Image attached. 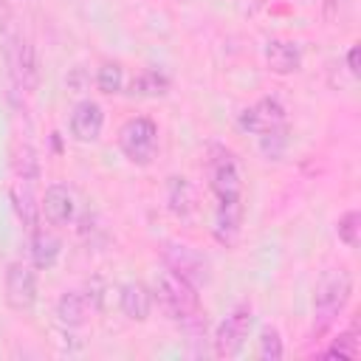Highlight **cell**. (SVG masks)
Instances as JSON below:
<instances>
[{
    "label": "cell",
    "mask_w": 361,
    "mask_h": 361,
    "mask_svg": "<svg viewBox=\"0 0 361 361\" xmlns=\"http://www.w3.org/2000/svg\"><path fill=\"white\" fill-rule=\"evenodd\" d=\"M212 161H209V172H212V192L217 197V237L228 240V234H234L240 228V197H243V180H240V169L237 161L228 149L214 147L212 149Z\"/></svg>",
    "instance_id": "1"
},
{
    "label": "cell",
    "mask_w": 361,
    "mask_h": 361,
    "mask_svg": "<svg viewBox=\"0 0 361 361\" xmlns=\"http://www.w3.org/2000/svg\"><path fill=\"white\" fill-rule=\"evenodd\" d=\"M350 296H353V279L344 268H330L327 274H322L313 293V336H324L338 322Z\"/></svg>",
    "instance_id": "2"
},
{
    "label": "cell",
    "mask_w": 361,
    "mask_h": 361,
    "mask_svg": "<svg viewBox=\"0 0 361 361\" xmlns=\"http://www.w3.org/2000/svg\"><path fill=\"white\" fill-rule=\"evenodd\" d=\"M155 299L158 305L180 324L186 327H197L203 324V313H200V299H197V290L189 279H183L180 274H175L172 268L169 271H161L155 276Z\"/></svg>",
    "instance_id": "3"
},
{
    "label": "cell",
    "mask_w": 361,
    "mask_h": 361,
    "mask_svg": "<svg viewBox=\"0 0 361 361\" xmlns=\"http://www.w3.org/2000/svg\"><path fill=\"white\" fill-rule=\"evenodd\" d=\"M118 147L124 152L127 161L133 164H149L155 158V149H158V127L138 116V118H130L121 130H118Z\"/></svg>",
    "instance_id": "4"
},
{
    "label": "cell",
    "mask_w": 361,
    "mask_h": 361,
    "mask_svg": "<svg viewBox=\"0 0 361 361\" xmlns=\"http://www.w3.org/2000/svg\"><path fill=\"white\" fill-rule=\"evenodd\" d=\"M6 65H8V76L11 85L20 93H34L37 82H39V71H37V56H34V45L14 34L6 42Z\"/></svg>",
    "instance_id": "5"
},
{
    "label": "cell",
    "mask_w": 361,
    "mask_h": 361,
    "mask_svg": "<svg viewBox=\"0 0 361 361\" xmlns=\"http://www.w3.org/2000/svg\"><path fill=\"white\" fill-rule=\"evenodd\" d=\"M251 327H254V310H251L248 305H237V307L217 324V330H214V338H212V341H214V353H217L220 358L237 355V353L243 350V344H245Z\"/></svg>",
    "instance_id": "6"
},
{
    "label": "cell",
    "mask_w": 361,
    "mask_h": 361,
    "mask_svg": "<svg viewBox=\"0 0 361 361\" xmlns=\"http://www.w3.org/2000/svg\"><path fill=\"white\" fill-rule=\"evenodd\" d=\"M6 305L11 310H28L37 302V276L25 262H11L6 268Z\"/></svg>",
    "instance_id": "7"
},
{
    "label": "cell",
    "mask_w": 361,
    "mask_h": 361,
    "mask_svg": "<svg viewBox=\"0 0 361 361\" xmlns=\"http://www.w3.org/2000/svg\"><path fill=\"white\" fill-rule=\"evenodd\" d=\"M282 124H285V107L276 99H271V96L259 99L257 104H251V107H245L240 113V127L254 133V135H262V133L276 130Z\"/></svg>",
    "instance_id": "8"
},
{
    "label": "cell",
    "mask_w": 361,
    "mask_h": 361,
    "mask_svg": "<svg viewBox=\"0 0 361 361\" xmlns=\"http://www.w3.org/2000/svg\"><path fill=\"white\" fill-rule=\"evenodd\" d=\"M76 212V200L73 192L65 183H51L39 200V214L45 217V223L51 226H68L73 220Z\"/></svg>",
    "instance_id": "9"
},
{
    "label": "cell",
    "mask_w": 361,
    "mask_h": 361,
    "mask_svg": "<svg viewBox=\"0 0 361 361\" xmlns=\"http://www.w3.org/2000/svg\"><path fill=\"white\" fill-rule=\"evenodd\" d=\"M102 127H104V113H102V107L96 102L85 99V102H79L73 107V113H71V135L76 141H82V144L96 141L102 135Z\"/></svg>",
    "instance_id": "10"
},
{
    "label": "cell",
    "mask_w": 361,
    "mask_h": 361,
    "mask_svg": "<svg viewBox=\"0 0 361 361\" xmlns=\"http://www.w3.org/2000/svg\"><path fill=\"white\" fill-rule=\"evenodd\" d=\"M118 307L127 319L133 322H144L152 310V290L144 288L141 282H124L118 288Z\"/></svg>",
    "instance_id": "11"
},
{
    "label": "cell",
    "mask_w": 361,
    "mask_h": 361,
    "mask_svg": "<svg viewBox=\"0 0 361 361\" xmlns=\"http://www.w3.org/2000/svg\"><path fill=\"white\" fill-rule=\"evenodd\" d=\"M265 59H268V68L274 73L288 76V73L302 68V48L290 39H271L265 48Z\"/></svg>",
    "instance_id": "12"
},
{
    "label": "cell",
    "mask_w": 361,
    "mask_h": 361,
    "mask_svg": "<svg viewBox=\"0 0 361 361\" xmlns=\"http://www.w3.org/2000/svg\"><path fill=\"white\" fill-rule=\"evenodd\" d=\"M169 262H172V271L180 274L183 279H189L192 285L200 282V279H206V262H203V257H197L189 245H172Z\"/></svg>",
    "instance_id": "13"
},
{
    "label": "cell",
    "mask_w": 361,
    "mask_h": 361,
    "mask_svg": "<svg viewBox=\"0 0 361 361\" xmlns=\"http://www.w3.org/2000/svg\"><path fill=\"white\" fill-rule=\"evenodd\" d=\"M56 319L68 327H79L87 319V296L82 290H65L56 299Z\"/></svg>",
    "instance_id": "14"
},
{
    "label": "cell",
    "mask_w": 361,
    "mask_h": 361,
    "mask_svg": "<svg viewBox=\"0 0 361 361\" xmlns=\"http://www.w3.org/2000/svg\"><path fill=\"white\" fill-rule=\"evenodd\" d=\"M59 257V240L45 231V228H37L34 226V237H31V259L37 268H51Z\"/></svg>",
    "instance_id": "15"
},
{
    "label": "cell",
    "mask_w": 361,
    "mask_h": 361,
    "mask_svg": "<svg viewBox=\"0 0 361 361\" xmlns=\"http://www.w3.org/2000/svg\"><path fill=\"white\" fill-rule=\"evenodd\" d=\"M166 200H169V209L180 217H186L195 206V192L192 186L183 180V178H169V192H166Z\"/></svg>",
    "instance_id": "16"
},
{
    "label": "cell",
    "mask_w": 361,
    "mask_h": 361,
    "mask_svg": "<svg viewBox=\"0 0 361 361\" xmlns=\"http://www.w3.org/2000/svg\"><path fill=\"white\" fill-rule=\"evenodd\" d=\"M166 90H169V79L158 71H147L130 85V93L135 96H164Z\"/></svg>",
    "instance_id": "17"
},
{
    "label": "cell",
    "mask_w": 361,
    "mask_h": 361,
    "mask_svg": "<svg viewBox=\"0 0 361 361\" xmlns=\"http://www.w3.org/2000/svg\"><path fill=\"white\" fill-rule=\"evenodd\" d=\"M282 353H285V347H282L279 330L276 327H262L259 330V338H257V355L262 361H279Z\"/></svg>",
    "instance_id": "18"
},
{
    "label": "cell",
    "mask_w": 361,
    "mask_h": 361,
    "mask_svg": "<svg viewBox=\"0 0 361 361\" xmlns=\"http://www.w3.org/2000/svg\"><path fill=\"white\" fill-rule=\"evenodd\" d=\"M336 231H338V240L347 245V248H358V231H361V214L355 212V209H350V212H344L341 214V220H338V226H336Z\"/></svg>",
    "instance_id": "19"
},
{
    "label": "cell",
    "mask_w": 361,
    "mask_h": 361,
    "mask_svg": "<svg viewBox=\"0 0 361 361\" xmlns=\"http://www.w3.org/2000/svg\"><path fill=\"white\" fill-rule=\"evenodd\" d=\"M285 144H288V127H285V124L259 135V149H262L268 158H279L282 149H285Z\"/></svg>",
    "instance_id": "20"
},
{
    "label": "cell",
    "mask_w": 361,
    "mask_h": 361,
    "mask_svg": "<svg viewBox=\"0 0 361 361\" xmlns=\"http://www.w3.org/2000/svg\"><path fill=\"white\" fill-rule=\"evenodd\" d=\"M96 85H99L102 93H118L121 85H124L121 65H102L99 73H96Z\"/></svg>",
    "instance_id": "21"
},
{
    "label": "cell",
    "mask_w": 361,
    "mask_h": 361,
    "mask_svg": "<svg viewBox=\"0 0 361 361\" xmlns=\"http://www.w3.org/2000/svg\"><path fill=\"white\" fill-rule=\"evenodd\" d=\"M327 355H338V358H355L358 355V336H355V327H350L347 333H341L333 347L327 350Z\"/></svg>",
    "instance_id": "22"
},
{
    "label": "cell",
    "mask_w": 361,
    "mask_h": 361,
    "mask_svg": "<svg viewBox=\"0 0 361 361\" xmlns=\"http://www.w3.org/2000/svg\"><path fill=\"white\" fill-rule=\"evenodd\" d=\"M347 65H350V73L355 76V73H358V45L350 48V54H347Z\"/></svg>",
    "instance_id": "23"
},
{
    "label": "cell",
    "mask_w": 361,
    "mask_h": 361,
    "mask_svg": "<svg viewBox=\"0 0 361 361\" xmlns=\"http://www.w3.org/2000/svg\"><path fill=\"white\" fill-rule=\"evenodd\" d=\"M8 20H11V8H8V3H6V0H0V31H6Z\"/></svg>",
    "instance_id": "24"
}]
</instances>
